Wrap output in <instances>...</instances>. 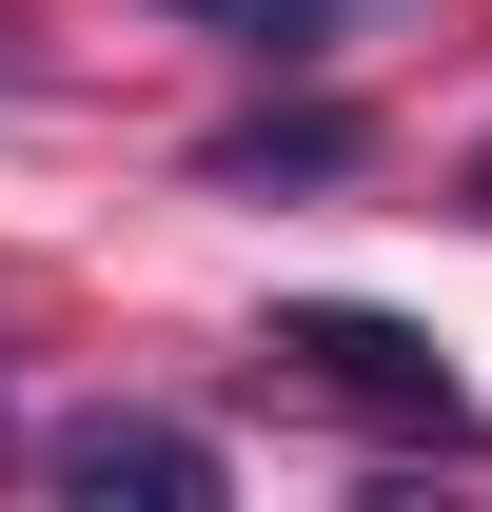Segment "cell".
I'll list each match as a JSON object with an SVG mask.
<instances>
[{"mask_svg":"<svg viewBox=\"0 0 492 512\" xmlns=\"http://www.w3.org/2000/svg\"><path fill=\"white\" fill-rule=\"evenodd\" d=\"M296 394H335V414H374V434H433V453H473V394H453V355H433L414 316H355V296H296V316L256 335Z\"/></svg>","mask_w":492,"mask_h":512,"instance_id":"1","label":"cell"},{"mask_svg":"<svg viewBox=\"0 0 492 512\" xmlns=\"http://www.w3.org/2000/svg\"><path fill=\"white\" fill-rule=\"evenodd\" d=\"M40 493H79V512H119V493L197 512V493H217V434H197V414H119V394H99V414H60V434H40Z\"/></svg>","mask_w":492,"mask_h":512,"instance_id":"2","label":"cell"},{"mask_svg":"<svg viewBox=\"0 0 492 512\" xmlns=\"http://www.w3.org/2000/svg\"><path fill=\"white\" fill-rule=\"evenodd\" d=\"M335 158H355V119H335V99H296V119H237V138H217V178H335Z\"/></svg>","mask_w":492,"mask_h":512,"instance_id":"3","label":"cell"},{"mask_svg":"<svg viewBox=\"0 0 492 512\" xmlns=\"http://www.w3.org/2000/svg\"><path fill=\"white\" fill-rule=\"evenodd\" d=\"M158 20H217V40H256V60H315V40H335V0H158Z\"/></svg>","mask_w":492,"mask_h":512,"instance_id":"4","label":"cell"},{"mask_svg":"<svg viewBox=\"0 0 492 512\" xmlns=\"http://www.w3.org/2000/svg\"><path fill=\"white\" fill-rule=\"evenodd\" d=\"M0 473H40V434H0Z\"/></svg>","mask_w":492,"mask_h":512,"instance_id":"5","label":"cell"},{"mask_svg":"<svg viewBox=\"0 0 492 512\" xmlns=\"http://www.w3.org/2000/svg\"><path fill=\"white\" fill-rule=\"evenodd\" d=\"M473 217H492V158H473Z\"/></svg>","mask_w":492,"mask_h":512,"instance_id":"6","label":"cell"}]
</instances>
